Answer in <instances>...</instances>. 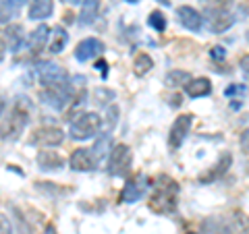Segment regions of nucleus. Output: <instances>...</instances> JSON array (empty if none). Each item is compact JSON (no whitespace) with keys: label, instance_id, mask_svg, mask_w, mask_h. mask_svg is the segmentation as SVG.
Returning <instances> with one entry per match:
<instances>
[{"label":"nucleus","instance_id":"obj_1","mask_svg":"<svg viewBox=\"0 0 249 234\" xmlns=\"http://www.w3.org/2000/svg\"><path fill=\"white\" fill-rule=\"evenodd\" d=\"M29 122V110L27 106H23V102H15L13 108L9 110V116H4L0 122V139L4 141H17L23 135Z\"/></svg>","mask_w":249,"mask_h":234},{"label":"nucleus","instance_id":"obj_2","mask_svg":"<svg viewBox=\"0 0 249 234\" xmlns=\"http://www.w3.org/2000/svg\"><path fill=\"white\" fill-rule=\"evenodd\" d=\"M177 193H178L177 183L162 176V183H156V191L152 195V201H150L152 209L160 214H170L177 205Z\"/></svg>","mask_w":249,"mask_h":234},{"label":"nucleus","instance_id":"obj_3","mask_svg":"<svg viewBox=\"0 0 249 234\" xmlns=\"http://www.w3.org/2000/svg\"><path fill=\"white\" fill-rule=\"evenodd\" d=\"M102 131V118L96 112H81L77 114V118L71 122V137L77 139V141H85V139L96 137L98 133Z\"/></svg>","mask_w":249,"mask_h":234},{"label":"nucleus","instance_id":"obj_4","mask_svg":"<svg viewBox=\"0 0 249 234\" xmlns=\"http://www.w3.org/2000/svg\"><path fill=\"white\" fill-rule=\"evenodd\" d=\"M40 100L46 106H50L52 110H62L73 100V85L67 81L56 85H46L40 91Z\"/></svg>","mask_w":249,"mask_h":234},{"label":"nucleus","instance_id":"obj_5","mask_svg":"<svg viewBox=\"0 0 249 234\" xmlns=\"http://www.w3.org/2000/svg\"><path fill=\"white\" fill-rule=\"evenodd\" d=\"M131 166V150L127 145H114L110 150V155H108V174L110 176H124V172Z\"/></svg>","mask_w":249,"mask_h":234},{"label":"nucleus","instance_id":"obj_6","mask_svg":"<svg viewBox=\"0 0 249 234\" xmlns=\"http://www.w3.org/2000/svg\"><path fill=\"white\" fill-rule=\"evenodd\" d=\"M65 141V133L58 127H40L31 133L29 143L31 145H40V147H56Z\"/></svg>","mask_w":249,"mask_h":234},{"label":"nucleus","instance_id":"obj_7","mask_svg":"<svg viewBox=\"0 0 249 234\" xmlns=\"http://www.w3.org/2000/svg\"><path fill=\"white\" fill-rule=\"evenodd\" d=\"M36 73H37V79H40L42 87H46V85L65 83L69 79L67 71L60 65H56V62H42V65H37Z\"/></svg>","mask_w":249,"mask_h":234},{"label":"nucleus","instance_id":"obj_8","mask_svg":"<svg viewBox=\"0 0 249 234\" xmlns=\"http://www.w3.org/2000/svg\"><path fill=\"white\" fill-rule=\"evenodd\" d=\"M191 124H193L191 114H181L175 120L173 129H170V139H168V143H170L173 150H178V147L183 145V141L187 139V135H189V131H191Z\"/></svg>","mask_w":249,"mask_h":234},{"label":"nucleus","instance_id":"obj_9","mask_svg":"<svg viewBox=\"0 0 249 234\" xmlns=\"http://www.w3.org/2000/svg\"><path fill=\"white\" fill-rule=\"evenodd\" d=\"M96 166H98V158L88 147H81V150H75L71 153V168L77 170V172H91V170H96Z\"/></svg>","mask_w":249,"mask_h":234},{"label":"nucleus","instance_id":"obj_10","mask_svg":"<svg viewBox=\"0 0 249 234\" xmlns=\"http://www.w3.org/2000/svg\"><path fill=\"white\" fill-rule=\"evenodd\" d=\"M147 191V178L143 174H137L135 178H131L129 183H124V189L121 193V199L127 201V203H133V201L142 199Z\"/></svg>","mask_w":249,"mask_h":234},{"label":"nucleus","instance_id":"obj_11","mask_svg":"<svg viewBox=\"0 0 249 234\" xmlns=\"http://www.w3.org/2000/svg\"><path fill=\"white\" fill-rule=\"evenodd\" d=\"M104 52V44L96 40V37H85L83 42L77 44V48H75V58L79 60V62H85V60H91V58H96L98 54H102Z\"/></svg>","mask_w":249,"mask_h":234},{"label":"nucleus","instance_id":"obj_12","mask_svg":"<svg viewBox=\"0 0 249 234\" xmlns=\"http://www.w3.org/2000/svg\"><path fill=\"white\" fill-rule=\"evenodd\" d=\"M235 25V17L229 15L227 11H208V27L214 33H224Z\"/></svg>","mask_w":249,"mask_h":234},{"label":"nucleus","instance_id":"obj_13","mask_svg":"<svg viewBox=\"0 0 249 234\" xmlns=\"http://www.w3.org/2000/svg\"><path fill=\"white\" fill-rule=\"evenodd\" d=\"M177 17L181 21V25L189 31H199L201 25H204V17L191 6H178L177 9Z\"/></svg>","mask_w":249,"mask_h":234},{"label":"nucleus","instance_id":"obj_14","mask_svg":"<svg viewBox=\"0 0 249 234\" xmlns=\"http://www.w3.org/2000/svg\"><path fill=\"white\" fill-rule=\"evenodd\" d=\"M48 37H50L48 25H40L37 29L31 31L29 37H27V46H29L31 54H40V52L44 50V46L48 44Z\"/></svg>","mask_w":249,"mask_h":234},{"label":"nucleus","instance_id":"obj_15","mask_svg":"<svg viewBox=\"0 0 249 234\" xmlns=\"http://www.w3.org/2000/svg\"><path fill=\"white\" fill-rule=\"evenodd\" d=\"M37 164H40V168L46 170V172H52V170H60L65 166V160H62L56 151L44 150V151L37 153Z\"/></svg>","mask_w":249,"mask_h":234},{"label":"nucleus","instance_id":"obj_16","mask_svg":"<svg viewBox=\"0 0 249 234\" xmlns=\"http://www.w3.org/2000/svg\"><path fill=\"white\" fill-rule=\"evenodd\" d=\"M54 11V2L52 0H31L29 4V19L31 21H42V19H48Z\"/></svg>","mask_w":249,"mask_h":234},{"label":"nucleus","instance_id":"obj_17","mask_svg":"<svg viewBox=\"0 0 249 234\" xmlns=\"http://www.w3.org/2000/svg\"><path fill=\"white\" fill-rule=\"evenodd\" d=\"M4 40H6V48H11V52H19L21 46L25 44V33H23L21 25H9L4 31Z\"/></svg>","mask_w":249,"mask_h":234},{"label":"nucleus","instance_id":"obj_18","mask_svg":"<svg viewBox=\"0 0 249 234\" xmlns=\"http://www.w3.org/2000/svg\"><path fill=\"white\" fill-rule=\"evenodd\" d=\"M185 93L189 98H204V96H210L212 93V83L208 79H191L189 83L185 85Z\"/></svg>","mask_w":249,"mask_h":234},{"label":"nucleus","instance_id":"obj_19","mask_svg":"<svg viewBox=\"0 0 249 234\" xmlns=\"http://www.w3.org/2000/svg\"><path fill=\"white\" fill-rule=\"evenodd\" d=\"M69 42V33L62 27H54L52 33L48 37V52L52 54H60L62 50H65V46Z\"/></svg>","mask_w":249,"mask_h":234},{"label":"nucleus","instance_id":"obj_20","mask_svg":"<svg viewBox=\"0 0 249 234\" xmlns=\"http://www.w3.org/2000/svg\"><path fill=\"white\" fill-rule=\"evenodd\" d=\"M100 11V0H81V13H79V23L81 25H89L96 21Z\"/></svg>","mask_w":249,"mask_h":234},{"label":"nucleus","instance_id":"obj_21","mask_svg":"<svg viewBox=\"0 0 249 234\" xmlns=\"http://www.w3.org/2000/svg\"><path fill=\"white\" fill-rule=\"evenodd\" d=\"M231 166V153H224L220 160H218V164H216V168L214 170H210L208 174H204L199 178L201 183H212V181H216V178H220L222 176V172H227V168Z\"/></svg>","mask_w":249,"mask_h":234},{"label":"nucleus","instance_id":"obj_22","mask_svg":"<svg viewBox=\"0 0 249 234\" xmlns=\"http://www.w3.org/2000/svg\"><path fill=\"white\" fill-rule=\"evenodd\" d=\"M189 81H191V75L187 71H170L164 79L168 87H181V85H187Z\"/></svg>","mask_w":249,"mask_h":234},{"label":"nucleus","instance_id":"obj_23","mask_svg":"<svg viewBox=\"0 0 249 234\" xmlns=\"http://www.w3.org/2000/svg\"><path fill=\"white\" fill-rule=\"evenodd\" d=\"M152 67H154V60H152L150 56H147V54H137L135 65H133V71H135V75L143 77L145 73H150V71H152Z\"/></svg>","mask_w":249,"mask_h":234},{"label":"nucleus","instance_id":"obj_24","mask_svg":"<svg viewBox=\"0 0 249 234\" xmlns=\"http://www.w3.org/2000/svg\"><path fill=\"white\" fill-rule=\"evenodd\" d=\"M108 145H110V133H104V135L98 139V143L91 147V151L98 158V162H102L108 155Z\"/></svg>","mask_w":249,"mask_h":234},{"label":"nucleus","instance_id":"obj_25","mask_svg":"<svg viewBox=\"0 0 249 234\" xmlns=\"http://www.w3.org/2000/svg\"><path fill=\"white\" fill-rule=\"evenodd\" d=\"M150 27L156 29L158 33H162V31L166 29V17H164V13L154 11V13L150 15Z\"/></svg>","mask_w":249,"mask_h":234},{"label":"nucleus","instance_id":"obj_26","mask_svg":"<svg viewBox=\"0 0 249 234\" xmlns=\"http://www.w3.org/2000/svg\"><path fill=\"white\" fill-rule=\"evenodd\" d=\"M206 6H208V11H227L232 0H201Z\"/></svg>","mask_w":249,"mask_h":234},{"label":"nucleus","instance_id":"obj_27","mask_svg":"<svg viewBox=\"0 0 249 234\" xmlns=\"http://www.w3.org/2000/svg\"><path fill=\"white\" fill-rule=\"evenodd\" d=\"M11 15H13V11L9 9V4H2L0 2V23H9V19H11Z\"/></svg>","mask_w":249,"mask_h":234},{"label":"nucleus","instance_id":"obj_28","mask_svg":"<svg viewBox=\"0 0 249 234\" xmlns=\"http://www.w3.org/2000/svg\"><path fill=\"white\" fill-rule=\"evenodd\" d=\"M235 93H239V96H243L245 93V85H231V87L224 89V96H235Z\"/></svg>","mask_w":249,"mask_h":234},{"label":"nucleus","instance_id":"obj_29","mask_svg":"<svg viewBox=\"0 0 249 234\" xmlns=\"http://www.w3.org/2000/svg\"><path fill=\"white\" fill-rule=\"evenodd\" d=\"M210 56H212L214 60H222L224 56H227V50H224L222 46H214V48L210 50Z\"/></svg>","mask_w":249,"mask_h":234},{"label":"nucleus","instance_id":"obj_30","mask_svg":"<svg viewBox=\"0 0 249 234\" xmlns=\"http://www.w3.org/2000/svg\"><path fill=\"white\" fill-rule=\"evenodd\" d=\"M239 143H241V150H243L245 153H249V129H245L243 133H241Z\"/></svg>","mask_w":249,"mask_h":234},{"label":"nucleus","instance_id":"obj_31","mask_svg":"<svg viewBox=\"0 0 249 234\" xmlns=\"http://www.w3.org/2000/svg\"><path fill=\"white\" fill-rule=\"evenodd\" d=\"M0 234H13V230H11V224H9V220L0 214Z\"/></svg>","mask_w":249,"mask_h":234},{"label":"nucleus","instance_id":"obj_32","mask_svg":"<svg viewBox=\"0 0 249 234\" xmlns=\"http://www.w3.org/2000/svg\"><path fill=\"white\" fill-rule=\"evenodd\" d=\"M241 71L249 75V54H245V56L241 58Z\"/></svg>","mask_w":249,"mask_h":234},{"label":"nucleus","instance_id":"obj_33","mask_svg":"<svg viewBox=\"0 0 249 234\" xmlns=\"http://www.w3.org/2000/svg\"><path fill=\"white\" fill-rule=\"evenodd\" d=\"M4 52H6V40H4V35L0 33V60L4 58Z\"/></svg>","mask_w":249,"mask_h":234},{"label":"nucleus","instance_id":"obj_34","mask_svg":"<svg viewBox=\"0 0 249 234\" xmlns=\"http://www.w3.org/2000/svg\"><path fill=\"white\" fill-rule=\"evenodd\" d=\"M44 234H58V232H56V228H54V224H48L46 226V230H44Z\"/></svg>","mask_w":249,"mask_h":234},{"label":"nucleus","instance_id":"obj_35","mask_svg":"<svg viewBox=\"0 0 249 234\" xmlns=\"http://www.w3.org/2000/svg\"><path fill=\"white\" fill-rule=\"evenodd\" d=\"M6 4H13V6H19V4H23L25 2V0H4Z\"/></svg>","mask_w":249,"mask_h":234},{"label":"nucleus","instance_id":"obj_36","mask_svg":"<svg viewBox=\"0 0 249 234\" xmlns=\"http://www.w3.org/2000/svg\"><path fill=\"white\" fill-rule=\"evenodd\" d=\"M4 108H6V102H4V98L0 96V116H2V112H4Z\"/></svg>","mask_w":249,"mask_h":234},{"label":"nucleus","instance_id":"obj_37","mask_svg":"<svg viewBox=\"0 0 249 234\" xmlns=\"http://www.w3.org/2000/svg\"><path fill=\"white\" fill-rule=\"evenodd\" d=\"M65 2H69V4H77V2H81V0H65Z\"/></svg>","mask_w":249,"mask_h":234},{"label":"nucleus","instance_id":"obj_38","mask_svg":"<svg viewBox=\"0 0 249 234\" xmlns=\"http://www.w3.org/2000/svg\"><path fill=\"white\" fill-rule=\"evenodd\" d=\"M160 2L164 4V6H168V4H170V0H160Z\"/></svg>","mask_w":249,"mask_h":234},{"label":"nucleus","instance_id":"obj_39","mask_svg":"<svg viewBox=\"0 0 249 234\" xmlns=\"http://www.w3.org/2000/svg\"><path fill=\"white\" fill-rule=\"evenodd\" d=\"M127 2H131V4H135V2H139V0H127Z\"/></svg>","mask_w":249,"mask_h":234},{"label":"nucleus","instance_id":"obj_40","mask_svg":"<svg viewBox=\"0 0 249 234\" xmlns=\"http://www.w3.org/2000/svg\"><path fill=\"white\" fill-rule=\"evenodd\" d=\"M247 40H249V31H247Z\"/></svg>","mask_w":249,"mask_h":234},{"label":"nucleus","instance_id":"obj_41","mask_svg":"<svg viewBox=\"0 0 249 234\" xmlns=\"http://www.w3.org/2000/svg\"><path fill=\"white\" fill-rule=\"evenodd\" d=\"M189 234H197V232H189Z\"/></svg>","mask_w":249,"mask_h":234}]
</instances>
